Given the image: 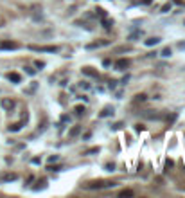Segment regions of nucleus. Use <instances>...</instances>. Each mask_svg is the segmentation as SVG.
<instances>
[{
    "mask_svg": "<svg viewBox=\"0 0 185 198\" xmlns=\"http://www.w3.org/2000/svg\"><path fill=\"white\" fill-rule=\"evenodd\" d=\"M115 182H110V180H94L88 184V189H103V187H113Z\"/></svg>",
    "mask_w": 185,
    "mask_h": 198,
    "instance_id": "1",
    "label": "nucleus"
},
{
    "mask_svg": "<svg viewBox=\"0 0 185 198\" xmlns=\"http://www.w3.org/2000/svg\"><path fill=\"white\" fill-rule=\"evenodd\" d=\"M0 49L2 51H15V49H18V43L11 41V40H4V41H0Z\"/></svg>",
    "mask_w": 185,
    "mask_h": 198,
    "instance_id": "2",
    "label": "nucleus"
},
{
    "mask_svg": "<svg viewBox=\"0 0 185 198\" xmlns=\"http://www.w3.org/2000/svg\"><path fill=\"white\" fill-rule=\"evenodd\" d=\"M128 67H129V59L121 58V59H117V61H115V69H117V70H126Z\"/></svg>",
    "mask_w": 185,
    "mask_h": 198,
    "instance_id": "3",
    "label": "nucleus"
},
{
    "mask_svg": "<svg viewBox=\"0 0 185 198\" xmlns=\"http://www.w3.org/2000/svg\"><path fill=\"white\" fill-rule=\"evenodd\" d=\"M31 49L33 51H43V52H56L58 51V47H54V45H50V47H36V45H31Z\"/></svg>",
    "mask_w": 185,
    "mask_h": 198,
    "instance_id": "4",
    "label": "nucleus"
},
{
    "mask_svg": "<svg viewBox=\"0 0 185 198\" xmlns=\"http://www.w3.org/2000/svg\"><path fill=\"white\" fill-rule=\"evenodd\" d=\"M7 79H9V81H13V83H20L22 76L18 74V72H9V74H7Z\"/></svg>",
    "mask_w": 185,
    "mask_h": 198,
    "instance_id": "5",
    "label": "nucleus"
},
{
    "mask_svg": "<svg viewBox=\"0 0 185 198\" xmlns=\"http://www.w3.org/2000/svg\"><path fill=\"white\" fill-rule=\"evenodd\" d=\"M25 121H27V119H23L22 122H15V124H11V126H9V132H18V130H22V126H23Z\"/></svg>",
    "mask_w": 185,
    "mask_h": 198,
    "instance_id": "6",
    "label": "nucleus"
},
{
    "mask_svg": "<svg viewBox=\"0 0 185 198\" xmlns=\"http://www.w3.org/2000/svg\"><path fill=\"white\" fill-rule=\"evenodd\" d=\"M2 106H4L5 110H11V108L15 106V101H11V99H2Z\"/></svg>",
    "mask_w": 185,
    "mask_h": 198,
    "instance_id": "7",
    "label": "nucleus"
},
{
    "mask_svg": "<svg viewBox=\"0 0 185 198\" xmlns=\"http://www.w3.org/2000/svg\"><path fill=\"white\" fill-rule=\"evenodd\" d=\"M108 115H113V108H110V106H106L101 112V117H108Z\"/></svg>",
    "mask_w": 185,
    "mask_h": 198,
    "instance_id": "8",
    "label": "nucleus"
},
{
    "mask_svg": "<svg viewBox=\"0 0 185 198\" xmlns=\"http://www.w3.org/2000/svg\"><path fill=\"white\" fill-rule=\"evenodd\" d=\"M158 41H160V38H156V36H155V38H147V40H146V45L151 47V45H156Z\"/></svg>",
    "mask_w": 185,
    "mask_h": 198,
    "instance_id": "9",
    "label": "nucleus"
},
{
    "mask_svg": "<svg viewBox=\"0 0 185 198\" xmlns=\"http://www.w3.org/2000/svg\"><path fill=\"white\" fill-rule=\"evenodd\" d=\"M119 196H133V191L131 189H122V191H119Z\"/></svg>",
    "mask_w": 185,
    "mask_h": 198,
    "instance_id": "10",
    "label": "nucleus"
},
{
    "mask_svg": "<svg viewBox=\"0 0 185 198\" xmlns=\"http://www.w3.org/2000/svg\"><path fill=\"white\" fill-rule=\"evenodd\" d=\"M79 132H81V126H74V128L70 130V133H68V135H70V137H76Z\"/></svg>",
    "mask_w": 185,
    "mask_h": 198,
    "instance_id": "11",
    "label": "nucleus"
},
{
    "mask_svg": "<svg viewBox=\"0 0 185 198\" xmlns=\"http://www.w3.org/2000/svg\"><path fill=\"white\" fill-rule=\"evenodd\" d=\"M101 22H103V27H104V29H111V22H110V20H106V16H103V18H101Z\"/></svg>",
    "mask_w": 185,
    "mask_h": 198,
    "instance_id": "12",
    "label": "nucleus"
},
{
    "mask_svg": "<svg viewBox=\"0 0 185 198\" xmlns=\"http://www.w3.org/2000/svg\"><path fill=\"white\" fill-rule=\"evenodd\" d=\"M74 112H76V115H83V114H84V106H81V104H77V106L74 108Z\"/></svg>",
    "mask_w": 185,
    "mask_h": 198,
    "instance_id": "13",
    "label": "nucleus"
},
{
    "mask_svg": "<svg viewBox=\"0 0 185 198\" xmlns=\"http://www.w3.org/2000/svg\"><path fill=\"white\" fill-rule=\"evenodd\" d=\"M83 72H84V74H88V76H97V72H95V70H92L90 67H84V69H83Z\"/></svg>",
    "mask_w": 185,
    "mask_h": 198,
    "instance_id": "14",
    "label": "nucleus"
},
{
    "mask_svg": "<svg viewBox=\"0 0 185 198\" xmlns=\"http://www.w3.org/2000/svg\"><path fill=\"white\" fill-rule=\"evenodd\" d=\"M4 180H5V182H9V180H16V173H7V175H4Z\"/></svg>",
    "mask_w": 185,
    "mask_h": 198,
    "instance_id": "15",
    "label": "nucleus"
},
{
    "mask_svg": "<svg viewBox=\"0 0 185 198\" xmlns=\"http://www.w3.org/2000/svg\"><path fill=\"white\" fill-rule=\"evenodd\" d=\"M135 101H137V103H142V101H146V94H137V96H135Z\"/></svg>",
    "mask_w": 185,
    "mask_h": 198,
    "instance_id": "16",
    "label": "nucleus"
},
{
    "mask_svg": "<svg viewBox=\"0 0 185 198\" xmlns=\"http://www.w3.org/2000/svg\"><path fill=\"white\" fill-rule=\"evenodd\" d=\"M97 151H99V148H90V150L84 151V155H92V153H97Z\"/></svg>",
    "mask_w": 185,
    "mask_h": 198,
    "instance_id": "17",
    "label": "nucleus"
},
{
    "mask_svg": "<svg viewBox=\"0 0 185 198\" xmlns=\"http://www.w3.org/2000/svg\"><path fill=\"white\" fill-rule=\"evenodd\" d=\"M173 166H174V162H173L171 158H169V160H165V171H169V168H173Z\"/></svg>",
    "mask_w": 185,
    "mask_h": 198,
    "instance_id": "18",
    "label": "nucleus"
},
{
    "mask_svg": "<svg viewBox=\"0 0 185 198\" xmlns=\"http://www.w3.org/2000/svg\"><path fill=\"white\" fill-rule=\"evenodd\" d=\"M169 11H171V4H165L162 7V13H169Z\"/></svg>",
    "mask_w": 185,
    "mask_h": 198,
    "instance_id": "19",
    "label": "nucleus"
},
{
    "mask_svg": "<svg viewBox=\"0 0 185 198\" xmlns=\"http://www.w3.org/2000/svg\"><path fill=\"white\" fill-rule=\"evenodd\" d=\"M95 11H97V15H99L101 18H103V16H106V13H104V9H101V7H99V9H95Z\"/></svg>",
    "mask_w": 185,
    "mask_h": 198,
    "instance_id": "20",
    "label": "nucleus"
},
{
    "mask_svg": "<svg viewBox=\"0 0 185 198\" xmlns=\"http://www.w3.org/2000/svg\"><path fill=\"white\" fill-rule=\"evenodd\" d=\"M162 56H171V49H169V47H167V49H164V51H162Z\"/></svg>",
    "mask_w": 185,
    "mask_h": 198,
    "instance_id": "21",
    "label": "nucleus"
},
{
    "mask_svg": "<svg viewBox=\"0 0 185 198\" xmlns=\"http://www.w3.org/2000/svg\"><path fill=\"white\" fill-rule=\"evenodd\" d=\"M135 132H144V126L142 124H135Z\"/></svg>",
    "mask_w": 185,
    "mask_h": 198,
    "instance_id": "22",
    "label": "nucleus"
},
{
    "mask_svg": "<svg viewBox=\"0 0 185 198\" xmlns=\"http://www.w3.org/2000/svg\"><path fill=\"white\" fill-rule=\"evenodd\" d=\"M174 119H176V114H173V115H171V117H167V122H169V124H171V122H174Z\"/></svg>",
    "mask_w": 185,
    "mask_h": 198,
    "instance_id": "23",
    "label": "nucleus"
},
{
    "mask_svg": "<svg viewBox=\"0 0 185 198\" xmlns=\"http://www.w3.org/2000/svg\"><path fill=\"white\" fill-rule=\"evenodd\" d=\"M121 126H122V122H115V124H113V126H111V128H113V130H119V128H121Z\"/></svg>",
    "mask_w": 185,
    "mask_h": 198,
    "instance_id": "24",
    "label": "nucleus"
},
{
    "mask_svg": "<svg viewBox=\"0 0 185 198\" xmlns=\"http://www.w3.org/2000/svg\"><path fill=\"white\" fill-rule=\"evenodd\" d=\"M58 160V155H52V157H49V162H56Z\"/></svg>",
    "mask_w": 185,
    "mask_h": 198,
    "instance_id": "25",
    "label": "nucleus"
},
{
    "mask_svg": "<svg viewBox=\"0 0 185 198\" xmlns=\"http://www.w3.org/2000/svg\"><path fill=\"white\" fill-rule=\"evenodd\" d=\"M36 67H38V69H41V67H45V63H43V61H36Z\"/></svg>",
    "mask_w": 185,
    "mask_h": 198,
    "instance_id": "26",
    "label": "nucleus"
},
{
    "mask_svg": "<svg viewBox=\"0 0 185 198\" xmlns=\"http://www.w3.org/2000/svg\"><path fill=\"white\" fill-rule=\"evenodd\" d=\"M27 72H29L31 76H34V74H36V70H34V69H27Z\"/></svg>",
    "mask_w": 185,
    "mask_h": 198,
    "instance_id": "27",
    "label": "nucleus"
},
{
    "mask_svg": "<svg viewBox=\"0 0 185 198\" xmlns=\"http://www.w3.org/2000/svg\"><path fill=\"white\" fill-rule=\"evenodd\" d=\"M151 2H153V0H140V4H146V5H147V4H151Z\"/></svg>",
    "mask_w": 185,
    "mask_h": 198,
    "instance_id": "28",
    "label": "nucleus"
}]
</instances>
